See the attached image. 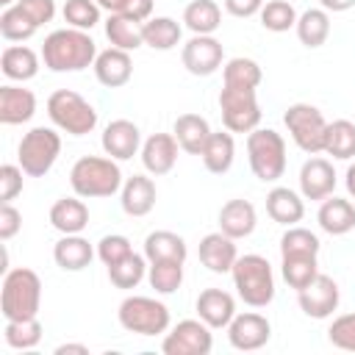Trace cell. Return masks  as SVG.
I'll use <instances>...</instances> for the list:
<instances>
[{
    "label": "cell",
    "instance_id": "836d02e7",
    "mask_svg": "<svg viewBox=\"0 0 355 355\" xmlns=\"http://www.w3.org/2000/svg\"><path fill=\"white\" fill-rule=\"evenodd\" d=\"M183 25L197 36H211L222 25V11L214 0H191L183 8Z\"/></svg>",
    "mask_w": 355,
    "mask_h": 355
},
{
    "label": "cell",
    "instance_id": "f546056e",
    "mask_svg": "<svg viewBox=\"0 0 355 355\" xmlns=\"http://www.w3.org/2000/svg\"><path fill=\"white\" fill-rule=\"evenodd\" d=\"M0 69L8 80H31L39 72V55L25 44H8L0 55Z\"/></svg>",
    "mask_w": 355,
    "mask_h": 355
},
{
    "label": "cell",
    "instance_id": "9f6ffc18",
    "mask_svg": "<svg viewBox=\"0 0 355 355\" xmlns=\"http://www.w3.org/2000/svg\"><path fill=\"white\" fill-rule=\"evenodd\" d=\"M347 191H349V197H355V164L347 166Z\"/></svg>",
    "mask_w": 355,
    "mask_h": 355
},
{
    "label": "cell",
    "instance_id": "d6a6232c",
    "mask_svg": "<svg viewBox=\"0 0 355 355\" xmlns=\"http://www.w3.org/2000/svg\"><path fill=\"white\" fill-rule=\"evenodd\" d=\"M297 39L308 47V50H316L327 42L330 36V17L324 8H308L297 17Z\"/></svg>",
    "mask_w": 355,
    "mask_h": 355
},
{
    "label": "cell",
    "instance_id": "cb8c5ba5",
    "mask_svg": "<svg viewBox=\"0 0 355 355\" xmlns=\"http://www.w3.org/2000/svg\"><path fill=\"white\" fill-rule=\"evenodd\" d=\"M94 247L89 244V239H83L80 233H69V236H61L53 247V261L55 266H61L64 272H80L92 263L94 258Z\"/></svg>",
    "mask_w": 355,
    "mask_h": 355
},
{
    "label": "cell",
    "instance_id": "ee69618b",
    "mask_svg": "<svg viewBox=\"0 0 355 355\" xmlns=\"http://www.w3.org/2000/svg\"><path fill=\"white\" fill-rule=\"evenodd\" d=\"M261 25L272 33H283L297 25V8L288 0H269L261 8Z\"/></svg>",
    "mask_w": 355,
    "mask_h": 355
},
{
    "label": "cell",
    "instance_id": "9a60e30c",
    "mask_svg": "<svg viewBox=\"0 0 355 355\" xmlns=\"http://www.w3.org/2000/svg\"><path fill=\"white\" fill-rule=\"evenodd\" d=\"M100 144L114 161H128L141 150V130L130 119H114L105 125Z\"/></svg>",
    "mask_w": 355,
    "mask_h": 355
},
{
    "label": "cell",
    "instance_id": "4fadbf2b",
    "mask_svg": "<svg viewBox=\"0 0 355 355\" xmlns=\"http://www.w3.org/2000/svg\"><path fill=\"white\" fill-rule=\"evenodd\" d=\"M180 61H183V67H186L191 75L208 78V75H214V72L222 67V61H225L222 42L214 39V36H197V33H194V36L183 44Z\"/></svg>",
    "mask_w": 355,
    "mask_h": 355
},
{
    "label": "cell",
    "instance_id": "74e56055",
    "mask_svg": "<svg viewBox=\"0 0 355 355\" xmlns=\"http://www.w3.org/2000/svg\"><path fill=\"white\" fill-rule=\"evenodd\" d=\"M280 272L283 280L300 291L319 275V261L316 255H280Z\"/></svg>",
    "mask_w": 355,
    "mask_h": 355
},
{
    "label": "cell",
    "instance_id": "7c38bea8",
    "mask_svg": "<svg viewBox=\"0 0 355 355\" xmlns=\"http://www.w3.org/2000/svg\"><path fill=\"white\" fill-rule=\"evenodd\" d=\"M338 300H341L338 283L330 275H322V272L305 288L297 291L300 311L305 316H311V319H327V316H333V311L338 308Z\"/></svg>",
    "mask_w": 355,
    "mask_h": 355
},
{
    "label": "cell",
    "instance_id": "52a82bcc",
    "mask_svg": "<svg viewBox=\"0 0 355 355\" xmlns=\"http://www.w3.org/2000/svg\"><path fill=\"white\" fill-rule=\"evenodd\" d=\"M61 155V136L53 128H31L17 147V161L28 178H44Z\"/></svg>",
    "mask_w": 355,
    "mask_h": 355
},
{
    "label": "cell",
    "instance_id": "ffe728a7",
    "mask_svg": "<svg viewBox=\"0 0 355 355\" xmlns=\"http://www.w3.org/2000/svg\"><path fill=\"white\" fill-rule=\"evenodd\" d=\"M94 75L103 86L108 89H119L130 80L133 75V61H130V53L128 50H119V47H108V50H100L97 58H94Z\"/></svg>",
    "mask_w": 355,
    "mask_h": 355
},
{
    "label": "cell",
    "instance_id": "db71d44e",
    "mask_svg": "<svg viewBox=\"0 0 355 355\" xmlns=\"http://www.w3.org/2000/svg\"><path fill=\"white\" fill-rule=\"evenodd\" d=\"M319 6H322L324 11L338 14V11H349V8L355 6V0H319Z\"/></svg>",
    "mask_w": 355,
    "mask_h": 355
},
{
    "label": "cell",
    "instance_id": "484cf974",
    "mask_svg": "<svg viewBox=\"0 0 355 355\" xmlns=\"http://www.w3.org/2000/svg\"><path fill=\"white\" fill-rule=\"evenodd\" d=\"M50 225L61 233V236H69V233H83L86 225H89V208L83 202V197H61L53 202L50 208Z\"/></svg>",
    "mask_w": 355,
    "mask_h": 355
},
{
    "label": "cell",
    "instance_id": "3957f363",
    "mask_svg": "<svg viewBox=\"0 0 355 355\" xmlns=\"http://www.w3.org/2000/svg\"><path fill=\"white\" fill-rule=\"evenodd\" d=\"M42 308V280L33 269L17 266L8 269L3 277V291H0V311L6 322L11 319H36Z\"/></svg>",
    "mask_w": 355,
    "mask_h": 355
},
{
    "label": "cell",
    "instance_id": "d590c367",
    "mask_svg": "<svg viewBox=\"0 0 355 355\" xmlns=\"http://www.w3.org/2000/svg\"><path fill=\"white\" fill-rule=\"evenodd\" d=\"M183 28L172 17H150L144 22V44L153 50H172L180 44Z\"/></svg>",
    "mask_w": 355,
    "mask_h": 355
},
{
    "label": "cell",
    "instance_id": "816d5d0a",
    "mask_svg": "<svg viewBox=\"0 0 355 355\" xmlns=\"http://www.w3.org/2000/svg\"><path fill=\"white\" fill-rule=\"evenodd\" d=\"M19 227H22V214L11 202H3L0 205V239L3 241L14 239L19 233Z\"/></svg>",
    "mask_w": 355,
    "mask_h": 355
},
{
    "label": "cell",
    "instance_id": "bcb514c9",
    "mask_svg": "<svg viewBox=\"0 0 355 355\" xmlns=\"http://www.w3.org/2000/svg\"><path fill=\"white\" fill-rule=\"evenodd\" d=\"M130 252H133L130 239L122 236V233H108V236H103V239L97 241V258H100L105 266L119 263V261L128 258Z\"/></svg>",
    "mask_w": 355,
    "mask_h": 355
},
{
    "label": "cell",
    "instance_id": "8fae6325",
    "mask_svg": "<svg viewBox=\"0 0 355 355\" xmlns=\"http://www.w3.org/2000/svg\"><path fill=\"white\" fill-rule=\"evenodd\" d=\"M214 349V333L202 319L178 322L161 341L164 355H208Z\"/></svg>",
    "mask_w": 355,
    "mask_h": 355
},
{
    "label": "cell",
    "instance_id": "7dc6e473",
    "mask_svg": "<svg viewBox=\"0 0 355 355\" xmlns=\"http://www.w3.org/2000/svg\"><path fill=\"white\" fill-rule=\"evenodd\" d=\"M327 341L344 352H355V313H341L327 330Z\"/></svg>",
    "mask_w": 355,
    "mask_h": 355
},
{
    "label": "cell",
    "instance_id": "11a10c76",
    "mask_svg": "<svg viewBox=\"0 0 355 355\" xmlns=\"http://www.w3.org/2000/svg\"><path fill=\"white\" fill-rule=\"evenodd\" d=\"M67 352L89 355V347H83V344H61V347H55V355H67Z\"/></svg>",
    "mask_w": 355,
    "mask_h": 355
},
{
    "label": "cell",
    "instance_id": "681fc988",
    "mask_svg": "<svg viewBox=\"0 0 355 355\" xmlns=\"http://www.w3.org/2000/svg\"><path fill=\"white\" fill-rule=\"evenodd\" d=\"M22 166L17 164H3L0 166V202H11L22 191Z\"/></svg>",
    "mask_w": 355,
    "mask_h": 355
},
{
    "label": "cell",
    "instance_id": "4316f807",
    "mask_svg": "<svg viewBox=\"0 0 355 355\" xmlns=\"http://www.w3.org/2000/svg\"><path fill=\"white\" fill-rule=\"evenodd\" d=\"M266 214L272 216V222L277 225H297L302 216H305V202H302V194H297L294 189H286V186H275L269 194H266Z\"/></svg>",
    "mask_w": 355,
    "mask_h": 355
},
{
    "label": "cell",
    "instance_id": "b9f144b4",
    "mask_svg": "<svg viewBox=\"0 0 355 355\" xmlns=\"http://www.w3.org/2000/svg\"><path fill=\"white\" fill-rule=\"evenodd\" d=\"M147 275V258L139 252H130L128 258H122L119 263L108 266V280L116 288H136Z\"/></svg>",
    "mask_w": 355,
    "mask_h": 355
},
{
    "label": "cell",
    "instance_id": "5bb4252c",
    "mask_svg": "<svg viewBox=\"0 0 355 355\" xmlns=\"http://www.w3.org/2000/svg\"><path fill=\"white\" fill-rule=\"evenodd\" d=\"M272 338V324L266 316L247 311V313H236L233 322L227 324V341L233 349L241 352H255L261 347H266V341Z\"/></svg>",
    "mask_w": 355,
    "mask_h": 355
},
{
    "label": "cell",
    "instance_id": "d6986e66",
    "mask_svg": "<svg viewBox=\"0 0 355 355\" xmlns=\"http://www.w3.org/2000/svg\"><path fill=\"white\" fill-rule=\"evenodd\" d=\"M194 308H197V316L211 330L227 327L233 322V316H236V300H233V294H227L222 288H205V291H200Z\"/></svg>",
    "mask_w": 355,
    "mask_h": 355
},
{
    "label": "cell",
    "instance_id": "ac0fdd59",
    "mask_svg": "<svg viewBox=\"0 0 355 355\" xmlns=\"http://www.w3.org/2000/svg\"><path fill=\"white\" fill-rule=\"evenodd\" d=\"M336 189V169L327 158H308L300 169V194L305 200H324Z\"/></svg>",
    "mask_w": 355,
    "mask_h": 355
},
{
    "label": "cell",
    "instance_id": "7bdbcfd3",
    "mask_svg": "<svg viewBox=\"0 0 355 355\" xmlns=\"http://www.w3.org/2000/svg\"><path fill=\"white\" fill-rule=\"evenodd\" d=\"M319 250H322V241L308 227L291 225L280 236V255H319Z\"/></svg>",
    "mask_w": 355,
    "mask_h": 355
},
{
    "label": "cell",
    "instance_id": "ba28073f",
    "mask_svg": "<svg viewBox=\"0 0 355 355\" xmlns=\"http://www.w3.org/2000/svg\"><path fill=\"white\" fill-rule=\"evenodd\" d=\"M119 324L136 336H161L169 330V308L153 297H125L116 311Z\"/></svg>",
    "mask_w": 355,
    "mask_h": 355
},
{
    "label": "cell",
    "instance_id": "6da1fadb",
    "mask_svg": "<svg viewBox=\"0 0 355 355\" xmlns=\"http://www.w3.org/2000/svg\"><path fill=\"white\" fill-rule=\"evenodd\" d=\"M94 58L97 44L80 28H58L44 36L42 61L50 72H80L86 67H94Z\"/></svg>",
    "mask_w": 355,
    "mask_h": 355
},
{
    "label": "cell",
    "instance_id": "c3c4849f",
    "mask_svg": "<svg viewBox=\"0 0 355 355\" xmlns=\"http://www.w3.org/2000/svg\"><path fill=\"white\" fill-rule=\"evenodd\" d=\"M97 6L108 14H125L139 22H147L153 17V0H97Z\"/></svg>",
    "mask_w": 355,
    "mask_h": 355
},
{
    "label": "cell",
    "instance_id": "9c48e42d",
    "mask_svg": "<svg viewBox=\"0 0 355 355\" xmlns=\"http://www.w3.org/2000/svg\"><path fill=\"white\" fill-rule=\"evenodd\" d=\"M283 125L288 128V136L294 139V144L308 153V155H319L324 153V133H327V119L322 116V111L311 103H294L286 108L283 114Z\"/></svg>",
    "mask_w": 355,
    "mask_h": 355
},
{
    "label": "cell",
    "instance_id": "60d3db41",
    "mask_svg": "<svg viewBox=\"0 0 355 355\" xmlns=\"http://www.w3.org/2000/svg\"><path fill=\"white\" fill-rule=\"evenodd\" d=\"M36 31H39V25L17 3L3 8V14H0V33H3L6 42H28Z\"/></svg>",
    "mask_w": 355,
    "mask_h": 355
},
{
    "label": "cell",
    "instance_id": "7a4b0ae2",
    "mask_svg": "<svg viewBox=\"0 0 355 355\" xmlns=\"http://www.w3.org/2000/svg\"><path fill=\"white\" fill-rule=\"evenodd\" d=\"M122 172L116 161L108 155H83L72 164L69 169V186L78 197L92 200V197H111L122 189Z\"/></svg>",
    "mask_w": 355,
    "mask_h": 355
},
{
    "label": "cell",
    "instance_id": "6f0895ef",
    "mask_svg": "<svg viewBox=\"0 0 355 355\" xmlns=\"http://www.w3.org/2000/svg\"><path fill=\"white\" fill-rule=\"evenodd\" d=\"M14 3H17V0H0V6H6V8H8V6H14Z\"/></svg>",
    "mask_w": 355,
    "mask_h": 355
},
{
    "label": "cell",
    "instance_id": "e0dca14e",
    "mask_svg": "<svg viewBox=\"0 0 355 355\" xmlns=\"http://www.w3.org/2000/svg\"><path fill=\"white\" fill-rule=\"evenodd\" d=\"M197 252H200V263H202L205 269H211L214 275H225V272H230L233 263H236V258H239L236 239H230V236L222 233V230L202 236Z\"/></svg>",
    "mask_w": 355,
    "mask_h": 355
},
{
    "label": "cell",
    "instance_id": "277c9868",
    "mask_svg": "<svg viewBox=\"0 0 355 355\" xmlns=\"http://www.w3.org/2000/svg\"><path fill=\"white\" fill-rule=\"evenodd\" d=\"M230 275H233V286H236L239 297L244 300V305L266 308L275 300V275L263 255H258V252L239 255Z\"/></svg>",
    "mask_w": 355,
    "mask_h": 355
},
{
    "label": "cell",
    "instance_id": "603a6c76",
    "mask_svg": "<svg viewBox=\"0 0 355 355\" xmlns=\"http://www.w3.org/2000/svg\"><path fill=\"white\" fill-rule=\"evenodd\" d=\"M258 225L255 205L250 200H227L219 208V230L230 239H247Z\"/></svg>",
    "mask_w": 355,
    "mask_h": 355
},
{
    "label": "cell",
    "instance_id": "8d00e7d4",
    "mask_svg": "<svg viewBox=\"0 0 355 355\" xmlns=\"http://www.w3.org/2000/svg\"><path fill=\"white\" fill-rule=\"evenodd\" d=\"M263 80V72L258 67V61L236 55L230 61L222 64V83L225 86H239V89H258V83Z\"/></svg>",
    "mask_w": 355,
    "mask_h": 355
},
{
    "label": "cell",
    "instance_id": "f35d334b",
    "mask_svg": "<svg viewBox=\"0 0 355 355\" xmlns=\"http://www.w3.org/2000/svg\"><path fill=\"white\" fill-rule=\"evenodd\" d=\"M183 263L186 261H150L147 280L158 294H175L183 283Z\"/></svg>",
    "mask_w": 355,
    "mask_h": 355
},
{
    "label": "cell",
    "instance_id": "f1b7e54d",
    "mask_svg": "<svg viewBox=\"0 0 355 355\" xmlns=\"http://www.w3.org/2000/svg\"><path fill=\"white\" fill-rule=\"evenodd\" d=\"M105 36L111 42V47L119 50H139L144 44V22L125 17V14H108L105 19Z\"/></svg>",
    "mask_w": 355,
    "mask_h": 355
},
{
    "label": "cell",
    "instance_id": "2e32d148",
    "mask_svg": "<svg viewBox=\"0 0 355 355\" xmlns=\"http://www.w3.org/2000/svg\"><path fill=\"white\" fill-rule=\"evenodd\" d=\"M178 150H180V144H178L175 133H153L141 144V164L155 178L166 175L178 164Z\"/></svg>",
    "mask_w": 355,
    "mask_h": 355
},
{
    "label": "cell",
    "instance_id": "5b68a950",
    "mask_svg": "<svg viewBox=\"0 0 355 355\" xmlns=\"http://www.w3.org/2000/svg\"><path fill=\"white\" fill-rule=\"evenodd\" d=\"M47 116L58 130L69 136H86L97 128L94 105L72 89H58L47 97Z\"/></svg>",
    "mask_w": 355,
    "mask_h": 355
},
{
    "label": "cell",
    "instance_id": "1f68e13d",
    "mask_svg": "<svg viewBox=\"0 0 355 355\" xmlns=\"http://www.w3.org/2000/svg\"><path fill=\"white\" fill-rule=\"evenodd\" d=\"M189 247L183 236L172 230H153L144 239V258L147 261H186Z\"/></svg>",
    "mask_w": 355,
    "mask_h": 355
},
{
    "label": "cell",
    "instance_id": "f907efd6",
    "mask_svg": "<svg viewBox=\"0 0 355 355\" xmlns=\"http://www.w3.org/2000/svg\"><path fill=\"white\" fill-rule=\"evenodd\" d=\"M17 6L42 28L55 17V0H17Z\"/></svg>",
    "mask_w": 355,
    "mask_h": 355
},
{
    "label": "cell",
    "instance_id": "e575fe53",
    "mask_svg": "<svg viewBox=\"0 0 355 355\" xmlns=\"http://www.w3.org/2000/svg\"><path fill=\"white\" fill-rule=\"evenodd\" d=\"M324 153L333 155V158H338V161L355 158V122H349V119L327 122Z\"/></svg>",
    "mask_w": 355,
    "mask_h": 355
},
{
    "label": "cell",
    "instance_id": "4dcf8cb0",
    "mask_svg": "<svg viewBox=\"0 0 355 355\" xmlns=\"http://www.w3.org/2000/svg\"><path fill=\"white\" fill-rule=\"evenodd\" d=\"M205 169L211 175H225L230 166H233V158H236V141L230 133H222V130H211L202 153H200Z\"/></svg>",
    "mask_w": 355,
    "mask_h": 355
},
{
    "label": "cell",
    "instance_id": "44dd1931",
    "mask_svg": "<svg viewBox=\"0 0 355 355\" xmlns=\"http://www.w3.org/2000/svg\"><path fill=\"white\" fill-rule=\"evenodd\" d=\"M155 183L147 175H130L119 189V202L128 216H147L155 208Z\"/></svg>",
    "mask_w": 355,
    "mask_h": 355
},
{
    "label": "cell",
    "instance_id": "8992f818",
    "mask_svg": "<svg viewBox=\"0 0 355 355\" xmlns=\"http://www.w3.org/2000/svg\"><path fill=\"white\" fill-rule=\"evenodd\" d=\"M247 158L252 175L272 183L286 172V139L272 128H255L247 133Z\"/></svg>",
    "mask_w": 355,
    "mask_h": 355
},
{
    "label": "cell",
    "instance_id": "30bf717a",
    "mask_svg": "<svg viewBox=\"0 0 355 355\" xmlns=\"http://www.w3.org/2000/svg\"><path fill=\"white\" fill-rule=\"evenodd\" d=\"M219 111H222V122L230 133H250L261 125V105H258L255 89L222 86Z\"/></svg>",
    "mask_w": 355,
    "mask_h": 355
},
{
    "label": "cell",
    "instance_id": "f6af8a7d",
    "mask_svg": "<svg viewBox=\"0 0 355 355\" xmlns=\"http://www.w3.org/2000/svg\"><path fill=\"white\" fill-rule=\"evenodd\" d=\"M61 14H64V22L69 28H80V31H92L100 22L97 0H67Z\"/></svg>",
    "mask_w": 355,
    "mask_h": 355
},
{
    "label": "cell",
    "instance_id": "d4e9b609",
    "mask_svg": "<svg viewBox=\"0 0 355 355\" xmlns=\"http://www.w3.org/2000/svg\"><path fill=\"white\" fill-rule=\"evenodd\" d=\"M316 222L324 233L330 236H347L349 230H355V205L344 197H324L316 214Z\"/></svg>",
    "mask_w": 355,
    "mask_h": 355
},
{
    "label": "cell",
    "instance_id": "f5cc1de1",
    "mask_svg": "<svg viewBox=\"0 0 355 355\" xmlns=\"http://www.w3.org/2000/svg\"><path fill=\"white\" fill-rule=\"evenodd\" d=\"M225 8H227V14H233L239 19H247V17L261 14L263 0H225Z\"/></svg>",
    "mask_w": 355,
    "mask_h": 355
},
{
    "label": "cell",
    "instance_id": "83f0119b",
    "mask_svg": "<svg viewBox=\"0 0 355 355\" xmlns=\"http://www.w3.org/2000/svg\"><path fill=\"white\" fill-rule=\"evenodd\" d=\"M172 133H175V139H178L183 153L200 155L205 141H208V136H211V125L200 114H180L175 119V125H172Z\"/></svg>",
    "mask_w": 355,
    "mask_h": 355
},
{
    "label": "cell",
    "instance_id": "7402d4cb",
    "mask_svg": "<svg viewBox=\"0 0 355 355\" xmlns=\"http://www.w3.org/2000/svg\"><path fill=\"white\" fill-rule=\"evenodd\" d=\"M36 114V94L31 89L6 83L0 86V122L3 125H22Z\"/></svg>",
    "mask_w": 355,
    "mask_h": 355
},
{
    "label": "cell",
    "instance_id": "ab89813d",
    "mask_svg": "<svg viewBox=\"0 0 355 355\" xmlns=\"http://www.w3.org/2000/svg\"><path fill=\"white\" fill-rule=\"evenodd\" d=\"M42 322L39 319H11L3 327V338L11 349H33L42 341Z\"/></svg>",
    "mask_w": 355,
    "mask_h": 355
}]
</instances>
